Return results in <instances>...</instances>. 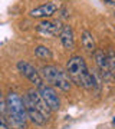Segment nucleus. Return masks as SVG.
I'll return each instance as SVG.
<instances>
[{"label": "nucleus", "instance_id": "1", "mask_svg": "<svg viewBox=\"0 0 115 129\" xmlns=\"http://www.w3.org/2000/svg\"><path fill=\"white\" fill-rule=\"evenodd\" d=\"M66 73H68L71 82L76 83L78 86L85 89H95L99 86V83L95 79V75L91 73L82 56H72L66 64Z\"/></svg>", "mask_w": 115, "mask_h": 129}, {"label": "nucleus", "instance_id": "2", "mask_svg": "<svg viewBox=\"0 0 115 129\" xmlns=\"http://www.w3.org/2000/svg\"><path fill=\"white\" fill-rule=\"evenodd\" d=\"M6 106H7V115H9L12 129H25L26 128L28 112H26L25 101H23L22 98L19 96L16 92H10L7 95V98H6Z\"/></svg>", "mask_w": 115, "mask_h": 129}, {"label": "nucleus", "instance_id": "3", "mask_svg": "<svg viewBox=\"0 0 115 129\" xmlns=\"http://www.w3.org/2000/svg\"><path fill=\"white\" fill-rule=\"evenodd\" d=\"M42 76L48 83H51L52 86L59 88L63 92L71 90V79H69L68 73L53 64H48L42 68Z\"/></svg>", "mask_w": 115, "mask_h": 129}, {"label": "nucleus", "instance_id": "4", "mask_svg": "<svg viewBox=\"0 0 115 129\" xmlns=\"http://www.w3.org/2000/svg\"><path fill=\"white\" fill-rule=\"evenodd\" d=\"M37 92H39V95L42 96V99L45 101V103L48 105V108H49L52 112L53 111H59L60 109L59 98H58L56 92L51 88V86H48V85H45V83H42L40 86L37 88Z\"/></svg>", "mask_w": 115, "mask_h": 129}, {"label": "nucleus", "instance_id": "5", "mask_svg": "<svg viewBox=\"0 0 115 129\" xmlns=\"http://www.w3.org/2000/svg\"><path fill=\"white\" fill-rule=\"evenodd\" d=\"M17 69H19V72H20L25 78H28L36 88H39L42 83H43L42 82L40 73H39V72L35 69V66L30 64L29 62H26V60H19L17 62Z\"/></svg>", "mask_w": 115, "mask_h": 129}, {"label": "nucleus", "instance_id": "6", "mask_svg": "<svg viewBox=\"0 0 115 129\" xmlns=\"http://www.w3.org/2000/svg\"><path fill=\"white\" fill-rule=\"evenodd\" d=\"M25 98H26V99H28V101L30 102L35 108H36L37 111L40 112L42 115L45 116L46 119H49V118H51L52 111L48 108V105L45 103V101L42 99V96L39 95V92H37V89H29Z\"/></svg>", "mask_w": 115, "mask_h": 129}, {"label": "nucleus", "instance_id": "7", "mask_svg": "<svg viewBox=\"0 0 115 129\" xmlns=\"http://www.w3.org/2000/svg\"><path fill=\"white\" fill-rule=\"evenodd\" d=\"M62 27L63 26L60 23V20H43L37 24V30L46 36H58L60 35Z\"/></svg>", "mask_w": 115, "mask_h": 129}, {"label": "nucleus", "instance_id": "8", "mask_svg": "<svg viewBox=\"0 0 115 129\" xmlns=\"http://www.w3.org/2000/svg\"><path fill=\"white\" fill-rule=\"evenodd\" d=\"M59 9V3L56 2H48V3H43V5L35 7L33 10H30V16L32 17H51L52 14H55V12Z\"/></svg>", "mask_w": 115, "mask_h": 129}, {"label": "nucleus", "instance_id": "9", "mask_svg": "<svg viewBox=\"0 0 115 129\" xmlns=\"http://www.w3.org/2000/svg\"><path fill=\"white\" fill-rule=\"evenodd\" d=\"M94 57H95V63H97L98 69L101 72L102 78L105 79V80H111L112 78V75H111V70H109V66H108V60H106V53H104V50H97L94 52Z\"/></svg>", "mask_w": 115, "mask_h": 129}, {"label": "nucleus", "instance_id": "10", "mask_svg": "<svg viewBox=\"0 0 115 129\" xmlns=\"http://www.w3.org/2000/svg\"><path fill=\"white\" fill-rule=\"evenodd\" d=\"M60 42H62V45H63L65 49H74L75 46V35H74V29L72 26H69V24H63V27L60 30Z\"/></svg>", "mask_w": 115, "mask_h": 129}, {"label": "nucleus", "instance_id": "11", "mask_svg": "<svg viewBox=\"0 0 115 129\" xmlns=\"http://www.w3.org/2000/svg\"><path fill=\"white\" fill-rule=\"evenodd\" d=\"M25 101V106H26V112H28V118H30V120H32L33 123H36V125H39V126H43V125L48 122V119H46L45 116L42 115L40 112L37 111L36 108L30 103V102L25 98L23 99Z\"/></svg>", "mask_w": 115, "mask_h": 129}, {"label": "nucleus", "instance_id": "12", "mask_svg": "<svg viewBox=\"0 0 115 129\" xmlns=\"http://www.w3.org/2000/svg\"><path fill=\"white\" fill-rule=\"evenodd\" d=\"M81 42H82V47L88 53H94L97 50V46H95V39L92 36V33L89 30H83L82 32V37H81Z\"/></svg>", "mask_w": 115, "mask_h": 129}, {"label": "nucleus", "instance_id": "13", "mask_svg": "<svg viewBox=\"0 0 115 129\" xmlns=\"http://www.w3.org/2000/svg\"><path fill=\"white\" fill-rule=\"evenodd\" d=\"M35 55L39 57V59H52V52L49 47L46 46H37L35 47Z\"/></svg>", "mask_w": 115, "mask_h": 129}, {"label": "nucleus", "instance_id": "14", "mask_svg": "<svg viewBox=\"0 0 115 129\" xmlns=\"http://www.w3.org/2000/svg\"><path fill=\"white\" fill-rule=\"evenodd\" d=\"M106 60H108V66H109L111 75H112V78H115V53L112 50H109L106 53Z\"/></svg>", "mask_w": 115, "mask_h": 129}, {"label": "nucleus", "instance_id": "15", "mask_svg": "<svg viewBox=\"0 0 115 129\" xmlns=\"http://www.w3.org/2000/svg\"><path fill=\"white\" fill-rule=\"evenodd\" d=\"M7 112V106H6V99L3 96V93L0 90V115H5Z\"/></svg>", "mask_w": 115, "mask_h": 129}, {"label": "nucleus", "instance_id": "16", "mask_svg": "<svg viewBox=\"0 0 115 129\" xmlns=\"http://www.w3.org/2000/svg\"><path fill=\"white\" fill-rule=\"evenodd\" d=\"M0 129H10L7 122H6V119L3 118V115H0Z\"/></svg>", "mask_w": 115, "mask_h": 129}, {"label": "nucleus", "instance_id": "17", "mask_svg": "<svg viewBox=\"0 0 115 129\" xmlns=\"http://www.w3.org/2000/svg\"><path fill=\"white\" fill-rule=\"evenodd\" d=\"M114 125H115V119H114Z\"/></svg>", "mask_w": 115, "mask_h": 129}]
</instances>
